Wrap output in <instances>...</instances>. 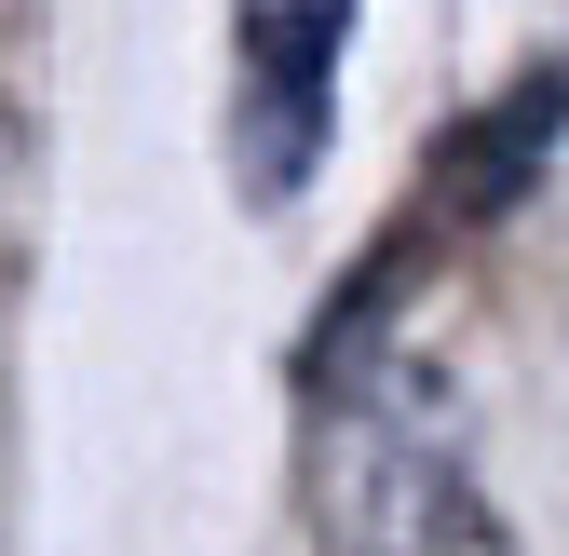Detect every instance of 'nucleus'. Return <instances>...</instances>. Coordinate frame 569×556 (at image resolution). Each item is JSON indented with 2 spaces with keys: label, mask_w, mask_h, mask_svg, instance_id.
Here are the masks:
<instances>
[{
  "label": "nucleus",
  "mask_w": 569,
  "mask_h": 556,
  "mask_svg": "<svg viewBox=\"0 0 569 556\" xmlns=\"http://www.w3.org/2000/svg\"><path fill=\"white\" fill-rule=\"evenodd\" d=\"M339 41H352V0H244V177L258 190H299L326 150V82H339Z\"/></svg>",
  "instance_id": "1"
},
{
  "label": "nucleus",
  "mask_w": 569,
  "mask_h": 556,
  "mask_svg": "<svg viewBox=\"0 0 569 556\" xmlns=\"http://www.w3.org/2000/svg\"><path fill=\"white\" fill-rule=\"evenodd\" d=\"M556 136H569V68H529V82L502 96V109H488L475 136H461V218H502V203L542 177V150H556Z\"/></svg>",
  "instance_id": "2"
}]
</instances>
